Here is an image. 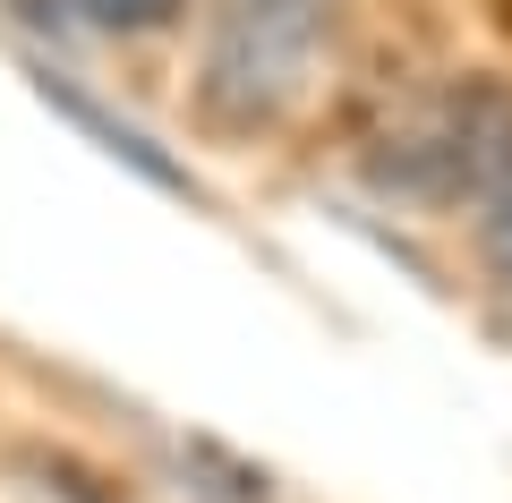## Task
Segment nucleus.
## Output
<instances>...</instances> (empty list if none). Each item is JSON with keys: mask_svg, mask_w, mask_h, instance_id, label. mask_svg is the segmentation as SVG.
<instances>
[{"mask_svg": "<svg viewBox=\"0 0 512 503\" xmlns=\"http://www.w3.org/2000/svg\"><path fill=\"white\" fill-rule=\"evenodd\" d=\"M333 35V0H214L205 26V120L274 128L308 94V69Z\"/></svg>", "mask_w": 512, "mask_h": 503, "instance_id": "1", "label": "nucleus"}, {"mask_svg": "<svg viewBox=\"0 0 512 503\" xmlns=\"http://www.w3.org/2000/svg\"><path fill=\"white\" fill-rule=\"evenodd\" d=\"M512 154V94L495 77H461V86L427 94L376 154V188L410 205H478Z\"/></svg>", "mask_w": 512, "mask_h": 503, "instance_id": "2", "label": "nucleus"}, {"mask_svg": "<svg viewBox=\"0 0 512 503\" xmlns=\"http://www.w3.org/2000/svg\"><path fill=\"white\" fill-rule=\"evenodd\" d=\"M35 94H43V103L60 111V120H77V128H86V137L103 145L111 162H128V171H137V180H154V188H171V197H197V180H188L180 162H171L163 145L146 137V128H128V120H111V111L94 103L86 86H69V77H52V69H35Z\"/></svg>", "mask_w": 512, "mask_h": 503, "instance_id": "3", "label": "nucleus"}, {"mask_svg": "<svg viewBox=\"0 0 512 503\" xmlns=\"http://www.w3.org/2000/svg\"><path fill=\"white\" fill-rule=\"evenodd\" d=\"M69 26H94V35H163V26L188 18V0H43Z\"/></svg>", "mask_w": 512, "mask_h": 503, "instance_id": "4", "label": "nucleus"}, {"mask_svg": "<svg viewBox=\"0 0 512 503\" xmlns=\"http://www.w3.org/2000/svg\"><path fill=\"white\" fill-rule=\"evenodd\" d=\"M478 256H487V282L512 299V154L495 171V188L478 197Z\"/></svg>", "mask_w": 512, "mask_h": 503, "instance_id": "5", "label": "nucleus"}]
</instances>
